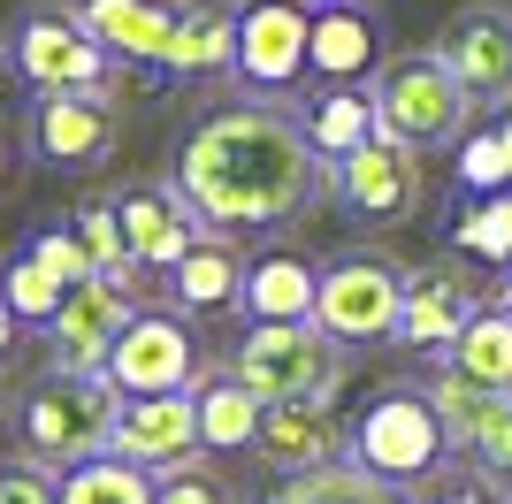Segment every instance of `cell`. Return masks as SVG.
Listing matches in <instances>:
<instances>
[{
	"instance_id": "38",
	"label": "cell",
	"mask_w": 512,
	"mask_h": 504,
	"mask_svg": "<svg viewBox=\"0 0 512 504\" xmlns=\"http://www.w3.org/2000/svg\"><path fill=\"white\" fill-rule=\"evenodd\" d=\"M8 344H16V314L0 306V359H8Z\"/></svg>"
},
{
	"instance_id": "11",
	"label": "cell",
	"mask_w": 512,
	"mask_h": 504,
	"mask_svg": "<svg viewBox=\"0 0 512 504\" xmlns=\"http://www.w3.org/2000/svg\"><path fill=\"white\" fill-rule=\"evenodd\" d=\"M306 46H314V16L299 0H253L237 16V77L253 92H283L306 69Z\"/></svg>"
},
{
	"instance_id": "32",
	"label": "cell",
	"mask_w": 512,
	"mask_h": 504,
	"mask_svg": "<svg viewBox=\"0 0 512 504\" xmlns=\"http://www.w3.org/2000/svg\"><path fill=\"white\" fill-rule=\"evenodd\" d=\"M77 245H85L92 275H123V268H138V260H130V245H123V214H115V207L77 214Z\"/></svg>"
},
{
	"instance_id": "41",
	"label": "cell",
	"mask_w": 512,
	"mask_h": 504,
	"mask_svg": "<svg viewBox=\"0 0 512 504\" xmlns=\"http://www.w3.org/2000/svg\"><path fill=\"white\" fill-rule=\"evenodd\" d=\"M0 176H8V161H0Z\"/></svg>"
},
{
	"instance_id": "35",
	"label": "cell",
	"mask_w": 512,
	"mask_h": 504,
	"mask_svg": "<svg viewBox=\"0 0 512 504\" xmlns=\"http://www.w3.org/2000/svg\"><path fill=\"white\" fill-rule=\"evenodd\" d=\"M0 504H62V489L46 482L39 466H8L0 474Z\"/></svg>"
},
{
	"instance_id": "5",
	"label": "cell",
	"mask_w": 512,
	"mask_h": 504,
	"mask_svg": "<svg viewBox=\"0 0 512 504\" xmlns=\"http://www.w3.org/2000/svg\"><path fill=\"white\" fill-rule=\"evenodd\" d=\"M398 314H406V268H398V260H383V252H344V260L321 268L314 329L337 336L344 352L398 336Z\"/></svg>"
},
{
	"instance_id": "23",
	"label": "cell",
	"mask_w": 512,
	"mask_h": 504,
	"mask_svg": "<svg viewBox=\"0 0 512 504\" xmlns=\"http://www.w3.org/2000/svg\"><path fill=\"white\" fill-rule=\"evenodd\" d=\"M444 367H459V375L482 382V390H512V314L497 306V298H490V306H482L459 336H451Z\"/></svg>"
},
{
	"instance_id": "34",
	"label": "cell",
	"mask_w": 512,
	"mask_h": 504,
	"mask_svg": "<svg viewBox=\"0 0 512 504\" xmlns=\"http://www.w3.org/2000/svg\"><path fill=\"white\" fill-rule=\"evenodd\" d=\"M31 260H39V268H54L62 283H85V275H92V260H85V245H77V230H46L39 245H31Z\"/></svg>"
},
{
	"instance_id": "9",
	"label": "cell",
	"mask_w": 512,
	"mask_h": 504,
	"mask_svg": "<svg viewBox=\"0 0 512 504\" xmlns=\"http://www.w3.org/2000/svg\"><path fill=\"white\" fill-rule=\"evenodd\" d=\"M436 54L451 62V77L467 84L474 100L512 107V8L505 0H467V8L444 23Z\"/></svg>"
},
{
	"instance_id": "18",
	"label": "cell",
	"mask_w": 512,
	"mask_h": 504,
	"mask_svg": "<svg viewBox=\"0 0 512 504\" xmlns=\"http://www.w3.org/2000/svg\"><path fill=\"white\" fill-rule=\"evenodd\" d=\"M176 16L184 8H169V0H85V31L107 46V54H130V62H161L176 39Z\"/></svg>"
},
{
	"instance_id": "39",
	"label": "cell",
	"mask_w": 512,
	"mask_h": 504,
	"mask_svg": "<svg viewBox=\"0 0 512 504\" xmlns=\"http://www.w3.org/2000/svg\"><path fill=\"white\" fill-rule=\"evenodd\" d=\"M497 306H505V314H512V268H505V283H497Z\"/></svg>"
},
{
	"instance_id": "12",
	"label": "cell",
	"mask_w": 512,
	"mask_h": 504,
	"mask_svg": "<svg viewBox=\"0 0 512 504\" xmlns=\"http://www.w3.org/2000/svg\"><path fill=\"white\" fill-rule=\"evenodd\" d=\"M115 459L130 466H184L199 451V398L192 390H153V398H123V420H115Z\"/></svg>"
},
{
	"instance_id": "17",
	"label": "cell",
	"mask_w": 512,
	"mask_h": 504,
	"mask_svg": "<svg viewBox=\"0 0 512 504\" xmlns=\"http://www.w3.org/2000/svg\"><path fill=\"white\" fill-rule=\"evenodd\" d=\"M306 69H314L321 84H367L375 69H383V39H375V23H367L352 0L321 8V16H314V46H306Z\"/></svg>"
},
{
	"instance_id": "4",
	"label": "cell",
	"mask_w": 512,
	"mask_h": 504,
	"mask_svg": "<svg viewBox=\"0 0 512 504\" xmlns=\"http://www.w3.org/2000/svg\"><path fill=\"white\" fill-rule=\"evenodd\" d=\"M444 451H451V436H444V420H436V405H428V390H383L352 420V466H367L375 482L413 489V482L436 474Z\"/></svg>"
},
{
	"instance_id": "25",
	"label": "cell",
	"mask_w": 512,
	"mask_h": 504,
	"mask_svg": "<svg viewBox=\"0 0 512 504\" xmlns=\"http://www.w3.org/2000/svg\"><path fill=\"white\" fill-rule=\"evenodd\" d=\"M39 146L54 153V161H92V153L107 146V107L92 100V92H46Z\"/></svg>"
},
{
	"instance_id": "37",
	"label": "cell",
	"mask_w": 512,
	"mask_h": 504,
	"mask_svg": "<svg viewBox=\"0 0 512 504\" xmlns=\"http://www.w3.org/2000/svg\"><path fill=\"white\" fill-rule=\"evenodd\" d=\"M436 504H497L490 489H451V497H436Z\"/></svg>"
},
{
	"instance_id": "14",
	"label": "cell",
	"mask_w": 512,
	"mask_h": 504,
	"mask_svg": "<svg viewBox=\"0 0 512 504\" xmlns=\"http://www.w3.org/2000/svg\"><path fill=\"white\" fill-rule=\"evenodd\" d=\"M482 314L467 268H413L406 275V314H398V344L406 352H451V336Z\"/></svg>"
},
{
	"instance_id": "19",
	"label": "cell",
	"mask_w": 512,
	"mask_h": 504,
	"mask_svg": "<svg viewBox=\"0 0 512 504\" xmlns=\"http://www.w3.org/2000/svg\"><path fill=\"white\" fill-rule=\"evenodd\" d=\"M161 69H169V77H214V69H237V16H230V8H214V0L184 8L169 54H161Z\"/></svg>"
},
{
	"instance_id": "31",
	"label": "cell",
	"mask_w": 512,
	"mask_h": 504,
	"mask_svg": "<svg viewBox=\"0 0 512 504\" xmlns=\"http://www.w3.org/2000/svg\"><path fill=\"white\" fill-rule=\"evenodd\" d=\"M474 466H482V482H512V390H497L482 428H474Z\"/></svg>"
},
{
	"instance_id": "30",
	"label": "cell",
	"mask_w": 512,
	"mask_h": 504,
	"mask_svg": "<svg viewBox=\"0 0 512 504\" xmlns=\"http://www.w3.org/2000/svg\"><path fill=\"white\" fill-rule=\"evenodd\" d=\"M459 245H467L474 260H505L512 268V191H490V199L459 222Z\"/></svg>"
},
{
	"instance_id": "1",
	"label": "cell",
	"mask_w": 512,
	"mask_h": 504,
	"mask_svg": "<svg viewBox=\"0 0 512 504\" xmlns=\"http://www.w3.org/2000/svg\"><path fill=\"white\" fill-rule=\"evenodd\" d=\"M329 184V161L306 138V123H291L268 100H237L207 123H192L184 153H176V191L199 207L207 230H268Z\"/></svg>"
},
{
	"instance_id": "3",
	"label": "cell",
	"mask_w": 512,
	"mask_h": 504,
	"mask_svg": "<svg viewBox=\"0 0 512 504\" xmlns=\"http://www.w3.org/2000/svg\"><path fill=\"white\" fill-rule=\"evenodd\" d=\"M230 375L253 382L260 398H337L344 390V344L321 336L314 321H260V329H245Z\"/></svg>"
},
{
	"instance_id": "36",
	"label": "cell",
	"mask_w": 512,
	"mask_h": 504,
	"mask_svg": "<svg viewBox=\"0 0 512 504\" xmlns=\"http://www.w3.org/2000/svg\"><path fill=\"white\" fill-rule=\"evenodd\" d=\"M161 504H222V489L199 482V474H176V482L161 489Z\"/></svg>"
},
{
	"instance_id": "13",
	"label": "cell",
	"mask_w": 512,
	"mask_h": 504,
	"mask_svg": "<svg viewBox=\"0 0 512 504\" xmlns=\"http://www.w3.org/2000/svg\"><path fill=\"white\" fill-rule=\"evenodd\" d=\"M16 62H23V77L39 84V92H92V100L107 92V46L92 39L85 23H62V16L23 23Z\"/></svg>"
},
{
	"instance_id": "8",
	"label": "cell",
	"mask_w": 512,
	"mask_h": 504,
	"mask_svg": "<svg viewBox=\"0 0 512 504\" xmlns=\"http://www.w3.org/2000/svg\"><path fill=\"white\" fill-rule=\"evenodd\" d=\"M329 191H337L352 214H367V222H406V214L421 207V146L375 130L367 146L329 161Z\"/></svg>"
},
{
	"instance_id": "7",
	"label": "cell",
	"mask_w": 512,
	"mask_h": 504,
	"mask_svg": "<svg viewBox=\"0 0 512 504\" xmlns=\"http://www.w3.org/2000/svg\"><path fill=\"white\" fill-rule=\"evenodd\" d=\"M130 291H138V268L123 275H85V283H69L62 291V314L46 321V336H54V359H62V375H92V367H107V344L130 329Z\"/></svg>"
},
{
	"instance_id": "40",
	"label": "cell",
	"mask_w": 512,
	"mask_h": 504,
	"mask_svg": "<svg viewBox=\"0 0 512 504\" xmlns=\"http://www.w3.org/2000/svg\"><path fill=\"white\" fill-rule=\"evenodd\" d=\"M497 130H505V153H512V107H505V123H497Z\"/></svg>"
},
{
	"instance_id": "6",
	"label": "cell",
	"mask_w": 512,
	"mask_h": 504,
	"mask_svg": "<svg viewBox=\"0 0 512 504\" xmlns=\"http://www.w3.org/2000/svg\"><path fill=\"white\" fill-rule=\"evenodd\" d=\"M115 420H123V390L107 382V367H92V375H54L39 390V398L23 405V436H31V451L39 459H100L107 443H115Z\"/></svg>"
},
{
	"instance_id": "15",
	"label": "cell",
	"mask_w": 512,
	"mask_h": 504,
	"mask_svg": "<svg viewBox=\"0 0 512 504\" xmlns=\"http://www.w3.org/2000/svg\"><path fill=\"white\" fill-rule=\"evenodd\" d=\"M123 245L138 268H176L184 252L207 237V222H199V207L184 199L176 184H146V191H123Z\"/></svg>"
},
{
	"instance_id": "24",
	"label": "cell",
	"mask_w": 512,
	"mask_h": 504,
	"mask_svg": "<svg viewBox=\"0 0 512 504\" xmlns=\"http://www.w3.org/2000/svg\"><path fill=\"white\" fill-rule=\"evenodd\" d=\"M375 130L383 123H375V92H367V84H329L314 100V115H306V138L321 146V161H344V153L367 146Z\"/></svg>"
},
{
	"instance_id": "26",
	"label": "cell",
	"mask_w": 512,
	"mask_h": 504,
	"mask_svg": "<svg viewBox=\"0 0 512 504\" xmlns=\"http://www.w3.org/2000/svg\"><path fill=\"white\" fill-rule=\"evenodd\" d=\"M54 489H62V504H161V489L146 482V466L115 459V451H100V459H77Z\"/></svg>"
},
{
	"instance_id": "16",
	"label": "cell",
	"mask_w": 512,
	"mask_h": 504,
	"mask_svg": "<svg viewBox=\"0 0 512 504\" xmlns=\"http://www.w3.org/2000/svg\"><path fill=\"white\" fill-rule=\"evenodd\" d=\"M337 420H329V398H268L260 405V436L253 451L283 474H314V466H337Z\"/></svg>"
},
{
	"instance_id": "20",
	"label": "cell",
	"mask_w": 512,
	"mask_h": 504,
	"mask_svg": "<svg viewBox=\"0 0 512 504\" xmlns=\"http://www.w3.org/2000/svg\"><path fill=\"white\" fill-rule=\"evenodd\" d=\"M192 398H199V443H207V451H245V443L260 436V405H268V398H260L253 382L199 375Z\"/></svg>"
},
{
	"instance_id": "28",
	"label": "cell",
	"mask_w": 512,
	"mask_h": 504,
	"mask_svg": "<svg viewBox=\"0 0 512 504\" xmlns=\"http://www.w3.org/2000/svg\"><path fill=\"white\" fill-rule=\"evenodd\" d=\"M490 398H497V390L467 382L459 367H444V375H428V405H436V420H444V436H451V443H474V428H482Z\"/></svg>"
},
{
	"instance_id": "29",
	"label": "cell",
	"mask_w": 512,
	"mask_h": 504,
	"mask_svg": "<svg viewBox=\"0 0 512 504\" xmlns=\"http://www.w3.org/2000/svg\"><path fill=\"white\" fill-rule=\"evenodd\" d=\"M62 291H69L62 275L39 268V260L23 252L16 268H8V283H0V306H8L16 321H54V314H62Z\"/></svg>"
},
{
	"instance_id": "2",
	"label": "cell",
	"mask_w": 512,
	"mask_h": 504,
	"mask_svg": "<svg viewBox=\"0 0 512 504\" xmlns=\"http://www.w3.org/2000/svg\"><path fill=\"white\" fill-rule=\"evenodd\" d=\"M367 92H375V123L390 130V138H406V146H459L474 123V92L459 77H451V62L428 46V54H390L375 77H367Z\"/></svg>"
},
{
	"instance_id": "10",
	"label": "cell",
	"mask_w": 512,
	"mask_h": 504,
	"mask_svg": "<svg viewBox=\"0 0 512 504\" xmlns=\"http://www.w3.org/2000/svg\"><path fill=\"white\" fill-rule=\"evenodd\" d=\"M192 336L184 321H161V314H130V329L107 344V382L123 398H153V390H192Z\"/></svg>"
},
{
	"instance_id": "33",
	"label": "cell",
	"mask_w": 512,
	"mask_h": 504,
	"mask_svg": "<svg viewBox=\"0 0 512 504\" xmlns=\"http://www.w3.org/2000/svg\"><path fill=\"white\" fill-rule=\"evenodd\" d=\"M459 184H467V191H512L505 130H490V138H459Z\"/></svg>"
},
{
	"instance_id": "27",
	"label": "cell",
	"mask_w": 512,
	"mask_h": 504,
	"mask_svg": "<svg viewBox=\"0 0 512 504\" xmlns=\"http://www.w3.org/2000/svg\"><path fill=\"white\" fill-rule=\"evenodd\" d=\"M276 504H406V489L375 482L367 466H314V474H291Z\"/></svg>"
},
{
	"instance_id": "22",
	"label": "cell",
	"mask_w": 512,
	"mask_h": 504,
	"mask_svg": "<svg viewBox=\"0 0 512 504\" xmlns=\"http://www.w3.org/2000/svg\"><path fill=\"white\" fill-rule=\"evenodd\" d=\"M314 291H321V275L306 260H291V252H276V260L245 268V298L237 306L253 321H314Z\"/></svg>"
},
{
	"instance_id": "21",
	"label": "cell",
	"mask_w": 512,
	"mask_h": 504,
	"mask_svg": "<svg viewBox=\"0 0 512 504\" xmlns=\"http://www.w3.org/2000/svg\"><path fill=\"white\" fill-rule=\"evenodd\" d=\"M169 291H176V306H192V314L237 306V298H245V260H237L222 237H199V245L169 268Z\"/></svg>"
}]
</instances>
